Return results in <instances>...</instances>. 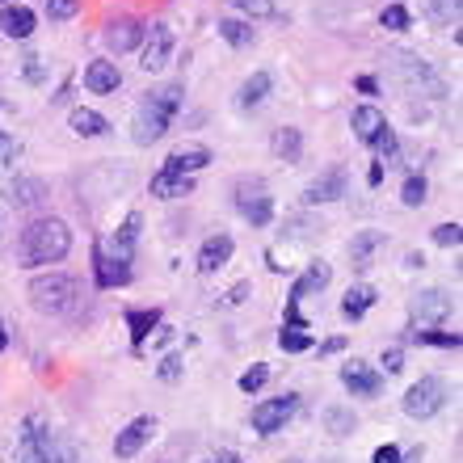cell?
<instances>
[{
	"label": "cell",
	"mask_w": 463,
	"mask_h": 463,
	"mask_svg": "<svg viewBox=\"0 0 463 463\" xmlns=\"http://www.w3.org/2000/svg\"><path fill=\"white\" fill-rule=\"evenodd\" d=\"M439 5H442V17H447V13H451V17L459 13V0H439Z\"/></svg>",
	"instance_id": "52"
},
{
	"label": "cell",
	"mask_w": 463,
	"mask_h": 463,
	"mask_svg": "<svg viewBox=\"0 0 463 463\" xmlns=\"http://www.w3.org/2000/svg\"><path fill=\"white\" fill-rule=\"evenodd\" d=\"M236 211H241L253 228H266L269 223V215H274V198H269V190H266L261 177H241V182H236Z\"/></svg>",
	"instance_id": "6"
},
{
	"label": "cell",
	"mask_w": 463,
	"mask_h": 463,
	"mask_svg": "<svg viewBox=\"0 0 463 463\" xmlns=\"http://www.w3.org/2000/svg\"><path fill=\"white\" fill-rule=\"evenodd\" d=\"M350 122H354V135L363 139V144H371L383 127H388V118H383V110H375V106H358V110L350 114Z\"/></svg>",
	"instance_id": "25"
},
{
	"label": "cell",
	"mask_w": 463,
	"mask_h": 463,
	"mask_svg": "<svg viewBox=\"0 0 463 463\" xmlns=\"http://www.w3.org/2000/svg\"><path fill=\"white\" fill-rule=\"evenodd\" d=\"M442 404H447V383H442L439 375L417 379L413 388L404 392V413L417 417V421H426V417L442 413Z\"/></svg>",
	"instance_id": "7"
},
{
	"label": "cell",
	"mask_w": 463,
	"mask_h": 463,
	"mask_svg": "<svg viewBox=\"0 0 463 463\" xmlns=\"http://www.w3.org/2000/svg\"><path fill=\"white\" fill-rule=\"evenodd\" d=\"M329 279H333V266L317 257V261H312V266L304 269V279L295 282L291 299H304V295H312V291H325V287H329Z\"/></svg>",
	"instance_id": "24"
},
{
	"label": "cell",
	"mask_w": 463,
	"mask_h": 463,
	"mask_svg": "<svg viewBox=\"0 0 463 463\" xmlns=\"http://www.w3.org/2000/svg\"><path fill=\"white\" fill-rule=\"evenodd\" d=\"M182 98H185L182 85H165V89H156V93H147V101L139 106V114H135V144L139 147L156 144L160 135L173 127L177 110H182Z\"/></svg>",
	"instance_id": "3"
},
{
	"label": "cell",
	"mask_w": 463,
	"mask_h": 463,
	"mask_svg": "<svg viewBox=\"0 0 463 463\" xmlns=\"http://www.w3.org/2000/svg\"><path fill=\"white\" fill-rule=\"evenodd\" d=\"M156 375L165 379V383H177V379H182V358H177V354H169V358L160 363V371H156Z\"/></svg>",
	"instance_id": "45"
},
{
	"label": "cell",
	"mask_w": 463,
	"mask_h": 463,
	"mask_svg": "<svg viewBox=\"0 0 463 463\" xmlns=\"http://www.w3.org/2000/svg\"><path fill=\"white\" fill-rule=\"evenodd\" d=\"M279 345L287 354H304V350H312V345H317V337L307 333V325H287V329L279 333Z\"/></svg>",
	"instance_id": "31"
},
{
	"label": "cell",
	"mask_w": 463,
	"mask_h": 463,
	"mask_svg": "<svg viewBox=\"0 0 463 463\" xmlns=\"http://www.w3.org/2000/svg\"><path fill=\"white\" fill-rule=\"evenodd\" d=\"M68 122H72V131L80 135V139H98V135L110 131V122L101 118L98 110H85V106H76V110L68 114Z\"/></svg>",
	"instance_id": "27"
},
{
	"label": "cell",
	"mask_w": 463,
	"mask_h": 463,
	"mask_svg": "<svg viewBox=\"0 0 463 463\" xmlns=\"http://www.w3.org/2000/svg\"><path fill=\"white\" fill-rule=\"evenodd\" d=\"M295 409H299V396H295V392H282L274 401H257L253 413H249V426H253L257 434H279L295 417Z\"/></svg>",
	"instance_id": "8"
},
{
	"label": "cell",
	"mask_w": 463,
	"mask_h": 463,
	"mask_svg": "<svg viewBox=\"0 0 463 463\" xmlns=\"http://www.w3.org/2000/svg\"><path fill=\"white\" fill-rule=\"evenodd\" d=\"M156 325H160V312L156 307H135V312H127V329H131V342L135 345H144L147 342V333H156Z\"/></svg>",
	"instance_id": "29"
},
{
	"label": "cell",
	"mask_w": 463,
	"mask_h": 463,
	"mask_svg": "<svg viewBox=\"0 0 463 463\" xmlns=\"http://www.w3.org/2000/svg\"><path fill=\"white\" fill-rule=\"evenodd\" d=\"M451 304H455V299L447 291L430 287V291H421L413 299V320H417V325H439V320L451 317Z\"/></svg>",
	"instance_id": "12"
},
{
	"label": "cell",
	"mask_w": 463,
	"mask_h": 463,
	"mask_svg": "<svg viewBox=\"0 0 463 463\" xmlns=\"http://www.w3.org/2000/svg\"><path fill=\"white\" fill-rule=\"evenodd\" d=\"M383 173H388V169H383V165H379V160H375V169H371V177H366V182H371V185H379V182H383Z\"/></svg>",
	"instance_id": "50"
},
{
	"label": "cell",
	"mask_w": 463,
	"mask_h": 463,
	"mask_svg": "<svg viewBox=\"0 0 463 463\" xmlns=\"http://www.w3.org/2000/svg\"><path fill=\"white\" fill-rule=\"evenodd\" d=\"M139 228H144V215H139V211H131V215L114 228L110 241L93 244V266H98V282H101V287H122V282L131 279V257H135Z\"/></svg>",
	"instance_id": "1"
},
{
	"label": "cell",
	"mask_w": 463,
	"mask_h": 463,
	"mask_svg": "<svg viewBox=\"0 0 463 463\" xmlns=\"http://www.w3.org/2000/svg\"><path fill=\"white\" fill-rule=\"evenodd\" d=\"M269 89H274V76H269V72H253L241 85V93H236V106H241V110H257V106L269 98Z\"/></svg>",
	"instance_id": "20"
},
{
	"label": "cell",
	"mask_w": 463,
	"mask_h": 463,
	"mask_svg": "<svg viewBox=\"0 0 463 463\" xmlns=\"http://www.w3.org/2000/svg\"><path fill=\"white\" fill-rule=\"evenodd\" d=\"M379 22H383V30H409V9L404 5H388L379 13Z\"/></svg>",
	"instance_id": "39"
},
{
	"label": "cell",
	"mask_w": 463,
	"mask_h": 463,
	"mask_svg": "<svg viewBox=\"0 0 463 463\" xmlns=\"http://www.w3.org/2000/svg\"><path fill=\"white\" fill-rule=\"evenodd\" d=\"M207 463H244V459H241V455H236V451H220V455H211Z\"/></svg>",
	"instance_id": "49"
},
{
	"label": "cell",
	"mask_w": 463,
	"mask_h": 463,
	"mask_svg": "<svg viewBox=\"0 0 463 463\" xmlns=\"http://www.w3.org/2000/svg\"><path fill=\"white\" fill-rule=\"evenodd\" d=\"M413 342H426V345H442V350H459L463 337L459 333H442V329H426V333H409Z\"/></svg>",
	"instance_id": "33"
},
{
	"label": "cell",
	"mask_w": 463,
	"mask_h": 463,
	"mask_svg": "<svg viewBox=\"0 0 463 463\" xmlns=\"http://www.w3.org/2000/svg\"><path fill=\"white\" fill-rule=\"evenodd\" d=\"M337 198H345V169L320 173L317 182H307V190H304L307 207H317V203H337Z\"/></svg>",
	"instance_id": "13"
},
{
	"label": "cell",
	"mask_w": 463,
	"mask_h": 463,
	"mask_svg": "<svg viewBox=\"0 0 463 463\" xmlns=\"http://www.w3.org/2000/svg\"><path fill=\"white\" fill-rule=\"evenodd\" d=\"M232 236H223V232H215L203 249H198V274H215V269L228 266V257H232Z\"/></svg>",
	"instance_id": "17"
},
{
	"label": "cell",
	"mask_w": 463,
	"mask_h": 463,
	"mask_svg": "<svg viewBox=\"0 0 463 463\" xmlns=\"http://www.w3.org/2000/svg\"><path fill=\"white\" fill-rule=\"evenodd\" d=\"M38 463H76V447H72V442H55V439H51Z\"/></svg>",
	"instance_id": "36"
},
{
	"label": "cell",
	"mask_w": 463,
	"mask_h": 463,
	"mask_svg": "<svg viewBox=\"0 0 463 463\" xmlns=\"http://www.w3.org/2000/svg\"><path fill=\"white\" fill-rule=\"evenodd\" d=\"M383 232H358L350 241V266L354 269H371V261H375V253L383 249Z\"/></svg>",
	"instance_id": "19"
},
{
	"label": "cell",
	"mask_w": 463,
	"mask_h": 463,
	"mask_svg": "<svg viewBox=\"0 0 463 463\" xmlns=\"http://www.w3.org/2000/svg\"><path fill=\"white\" fill-rule=\"evenodd\" d=\"M5 110H9V106L0 101V114H5ZM17 156H22V144H17L9 131H0V165H13Z\"/></svg>",
	"instance_id": "40"
},
{
	"label": "cell",
	"mask_w": 463,
	"mask_h": 463,
	"mask_svg": "<svg viewBox=\"0 0 463 463\" xmlns=\"http://www.w3.org/2000/svg\"><path fill=\"white\" fill-rule=\"evenodd\" d=\"M76 299H80V287H76L72 274H38V279H30V304H34V312L63 317Z\"/></svg>",
	"instance_id": "4"
},
{
	"label": "cell",
	"mask_w": 463,
	"mask_h": 463,
	"mask_svg": "<svg viewBox=\"0 0 463 463\" xmlns=\"http://www.w3.org/2000/svg\"><path fill=\"white\" fill-rule=\"evenodd\" d=\"M173 47H177V38H173L169 25H147L144 43H139V68L144 72H165L173 60Z\"/></svg>",
	"instance_id": "9"
},
{
	"label": "cell",
	"mask_w": 463,
	"mask_h": 463,
	"mask_svg": "<svg viewBox=\"0 0 463 463\" xmlns=\"http://www.w3.org/2000/svg\"><path fill=\"white\" fill-rule=\"evenodd\" d=\"M147 190H152V198H185L194 190V182L182 177V173H173V169H160L156 177L147 182Z\"/></svg>",
	"instance_id": "21"
},
{
	"label": "cell",
	"mask_w": 463,
	"mask_h": 463,
	"mask_svg": "<svg viewBox=\"0 0 463 463\" xmlns=\"http://www.w3.org/2000/svg\"><path fill=\"white\" fill-rule=\"evenodd\" d=\"M51 442V421L47 413H25L17 426V442H13V459L17 463H38Z\"/></svg>",
	"instance_id": "5"
},
{
	"label": "cell",
	"mask_w": 463,
	"mask_h": 463,
	"mask_svg": "<svg viewBox=\"0 0 463 463\" xmlns=\"http://www.w3.org/2000/svg\"><path fill=\"white\" fill-rule=\"evenodd\" d=\"M371 147L379 152V165H383V169H392L396 156H401V144H396V131H392V127H383V131L371 139Z\"/></svg>",
	"instance_id": "32"
},
{
	"label": "cell",
	"mask_w": 463,
	"mask_h": 463,
	"mask_svg": "<svg viewBox=\"0 0 463 463\" xmlns=\"http://www.w3.org/2000/svg\"><path fill=\"white\" fill-rule=\"evenodd\" d=\"M9 345V333H5V320H0V350Z\"/></svg>",
	"instance_id": "56"
},
{
	"label": "cell",
	"mask_w": 463,
	"mask_h": 463,
	"mask_svg": "<svg viewBox=\"0 0 463 463\" xmlns=\"http://www.w3.org/2000/svg\"><path fill=\"white\" fill-rule=\"evenodd\" d=\"M122 85V68L110 60H93L85 68V89L89 93H114Z\"/></svg>",
	"instance_id": "18"
},
{
	"label": "cell",
	"mask_w": 463,
	"mask_h": 463,
	"mask_svg": "<svg viewBox=\"0 0 463 463\" xmlns=\"http://www.w3.org/2000/svg\"><path fill=\"white\" fill-rule=\"evenodd\" d=\"M375 299H379L375 287H371V282H358V287H350V291H345V299H342V317H345V320L366 317V312L375 307Z\"/></svg>",
	"instance_id": "22"
},
{
	"label": "cell",
	"mask_w": 463,
	"mask_h": 463,
	"mask_svg": "<svg viewBox=\"0 0 463 463\" xmlns=\"http://www.w3.org/2000/svg\"><path fill=\"white\" fill-rule=\"evenodd\" d=\"M152 434H156V417H152V413H147V417H135L131 426H127L118 439H114V455H118V459H135V455L147 447V439H152Z\"/></svg>",
	"instance_id": "11"
},
{
	"label": "cell",
	"mask_w": 463,
	"mask_h": 463,
	"mask_svg": "<svg viewBox=\"0 0 463 463\" xmlns=\"http://www.w3.org/2000/svg\"><path fill=\"white\" fill-rule=\"evenodd\" d=\"M38 30V17L25 5H0V34L5 38H30Z\"/></svg>",
	"instance_id": "15"
},
{
	"label": "cell",
	"mask_w": 463,
	"mask_h": 463,
	"mask_svg": "<svg viewBox=\"0 0 463 463\" xmlns=\"http://www.w3.org/2000/svg\"><path fill=\"white\" fill-rule=\"evenodd\" d=\"M325 426H329V434H337V439H342V434H350L358 421H354L350 409H337V404H333V409H325Z\"/></svg>",
	"instance_id": "34"
},
{
	"label": "cell",
	"mask_w": 463,
	"mask_h": 463,
	"mask_svg": "<svg viewBox=\"0 0 463 463\" xmlns=\"http://www.w3.org/2000/svg\"><path fill=\"white\" fill-rule=\"evenodd\" d=\"M173 333H177V329H169V325H156V337H152V345H156V350H160V345H169Z\"/></svg>",
	"instance_id": "48"
},
{
	"label": "cell",
	"mask_w": 463,
	"mask_h": 463,
	"mask_svg": "<svg viewBox=\"0 0 463 463\" xmlns=\"http://www.w3.org/2000/svg\"><path fill=\"white\" fill-rule=\"evenodd\" d=\"M274 156L282 160V165H295V160L304 156V131H295V127H282V131H274Z\"/></svg>",
	"instance_id": "26"
},
{
	"label": "cell",
	"mask_w": 463,
	"mask_h": 463,
	"mask_svg": "<svg viewBox=\"0 0 463 463\" xmlns=\"http://www.w3.org/2000/svg\"><path fill=\"white\" fill-rule=\"evenodd\" d=\"M47 13L55 17V22H68V17L80 13V0H47Z\"/></svg>",
	"instance_id": "41"
},
{
	"label": "cell",
	"mask_w": 463,
	"mask_h": 463,
	"mask_svg": "<svg viewBox=\"0 0 463 463\" xmlns=\"http://www.w3.org/2000/svg\"><path fill=\"white\" fill-rule=\"evenodd\" d=\"M9 198H13V207H38L47 198V185L38 182V177H17L9 185Z\"/></svg>",
	"instance_id": "28"
},
{
	"label": "cell",
	"mask_w": 463,
	"mask_h": 463,
	"mask_svg": "<svg viewBox=\"0 0 463 463\" xmlns=\"http://www.w3.org/2000/svg\"><path fill=\"white\" fill-rule=\"evenodd\" d=\"M371 463H401V451H396V447H379V451L371 455Z\"/></svg>",
	"instance_id": "47"
},
{
	"label": "cell",
	"mask_w": 463,
	"mask_h": 463,
	"mask_svg": "<svg viewBox=\"0 0 463 463\" xmlns=\"http://www.w3.org/2000/svg\"><path fill=\"white\" fill-rule=\"evenodd\" d=\"M383 371H388V375H401L404 371V350L401 345H388V350H383Z\"/></svg>",
	"instance_id": "44"
},
{
	"label": "cell",
	"mask_w": 463,
	"mask_h": 463,
	"mask_svg": "<svg viewBox=\"0 0 463 463\" xmlns=\"http://www.w3.org/2000/svg\"><path fill=\"white\" fill-rule=\"evenodd\" d=\"M22 63H25L22 76L30 80V85H43V80H47V72H43V60H38V55H25Z\"/></svg>",
	"instance_id": "43"
},
{
	"label": "cell",
	"mask_w": 463,
	"mask_h": 463,
	"mask_svg": "<svg viewBox=\"0 0 463 463\" xmlns=\"http://www.w3.org/2000/svg\"><path fill=\"white\" fill-rule=\"evenodd\" d=\"M358 89H363V93H375V80H371V76H358Z\"/></svg>",
	"instance_id": "53"
},
{
	"label": "cell",
	"mask_w": 463,
	"mask_h": 463,
	"mask_svg": "<svg viewBox=\"0 0 463 463\" xmlns=\"http://www.w3.org/2000/svg\"><path fill=\"white\" fill-rule=\"evenodd\" d=\"M232 5H236L244 17H274V13H279L274 0H232Z\"/></svg>",
	"instance_id": "38"
},
{
	"label": "cell",
	"mask_w": 463,
	"mask_h": 463,
	"mask_svg": "<svg viewBox=\"0 0 463 463\" xmlns=\"http://www.w3.org/2000/svg\"><path fill=\"white\" fill-rule=\"evenodd\" d=\"M345 345V337H333V342H325V354H337Z\"/></svg>",
	"instance_id": "54"
},
{
	"label": "cell",
	"mask_w": 463,
	"mask_h": 463,
	"mask_svg": "<svg viewBox=\"0 0 463 463\" xmlns=\"http://www.w3.org/2000/svg\"><path fill=\"white\" fill-rule=\"evenodd\" d=\"M342 383L350 388V396H363V401H371V396H379V392H383L379 371L371 363H363V358H350V363L342 366Z\"/></svg>",
	"instance_id": "10"
},
{
	"label": "cell",
	"mask_w": 463,
	"mask_h": 463,
	"mask_svg": "<svg viewBox=\"0 0 463 463\" xmlns=\"http://www.w3.org/2000/svg\"><path fill=\"white\" fill-rule=\"evenodd\" d=\"M72 249V232L63 220H34L17 236V261L22 266H55Z\"/></svg>",
	"instance_id": "2"
},
{
	"label": "cell",
	"mask_w": 463,
	"mask_h": 463,
	"mask_svg": "<svg viewBox=\"0 0 463 463\" xmlns=\"http://www.w3.org/2000/svg\"><path fill=\"white\" fill-rule=\"evenodd\" d=\"M404 266H413V269H421V266H426V257H421V253H409V257H404Z\"/></svg>",
	"instance_id": "51"
},
{
	"label": "cell",
	"mask_w": 463,
	"mask_h": 463,
	"mask_svg": "<svg viewBox=\"0 0 463 463\" xmlns=\"http://www.w3.org/2000/svg\"><path fill=\"white\" fill-rule=\"evenodd\" d=\"M434 244L455 249V244H459V223H439V228H434Z\"/></svg>",
	"instance_id": "42"
},
{
	"label": "cell",
	"mask_w": 463,
	"mask_h": 463,
	"mask_svg": "<svg viewBox=\"0 0 463 463\" xmlns=\"http://www.w3.org/2000/svg\"><path fill=\"white\" fill-rule=\"evenodd\" d=\"M249 291H253V282H249V279H241V282H236V287H232V291H228V304H232V307H236V304H244V299H249Z\"/></svg>",
	"instance_id": "46"
},
{
	"label": "cell",
	"mask_w": 463,
	"mask_h": 463,
	"mask_svg": "<svg viewBox=\"0 0 463 463\" xmlns=\"http://www.w3.org/2000/svg\"><path fill=\"white\" fill-rule=\"evenodd\" d=\"M220 38L228 43V47H253V43H257L253 25L241 22V17H223V22H220Z\"/></svg>",
	"instance_id": "30"
},
{
	"label": "cell",
	"mask_w": 463,
	"mask_h": 463,
	"mask_svg": "<svg viewBox=\"0 0 463 463\" xmlns=\"http://www.w3.org/2000/svg\"><path fill=\"white\" fill-rule=\"evenodd\" d=\"M404 463H421V447H413V451L404 455Z\"/></svg>",
	"instance_id": "55"
},
{
	"label": "cell",
	"mask_w": 463,
	"mask_h": 463,
	"mask_svg": "<svg viewBox=\"0 0 463 463\" xmlns=\"http://www.w3.org/2000/svg\"><path fill=\"white\" fill-rule=\"evenodd\" d=\"M144 43V25L135 22V17H118V22L106 25V47L114 51V55H127V51H135Z\"/></svg>",
	"instance_id": "14"
},
{
	"label": "cell",
	"mask_w": 463,
	"mask_h": 463,
	"mask_svg": "<svg viewBox=\"0 0 463 463\" xmlns=\"http://www.w3.org/2000/svg\"><path fill=\"white\" fill-rule=\"evenodd\" d=\"M401 76L409 80V85H426L434 98H442V80L434 72H430L426 60H413V55H401Z\"/></svg>",
	"instance_id": "23"
},
{
	"label": "cell",
	"mask_w": 463,
	"mask_h": 463,
	"mask_svg": "<svg viewBox=\"0 0 463 463\" xmlns=\"http://www.w3.org/2000/svg\"><path fill=\"white\" fill-rule=\"evenodd\" d=\"M426 177H421V173H413V177H409V182H404V207H421V203H426Z\"/></svg>",
	"instance_id": "37"
},
{
	"label": "cell",
	"mask_w": 463,
	"mask_h": 463,
	"mask_svg": "<svg viewBox=\"0 0 463 463\" xmlns=\"http://www.w3.org/2000/svg\"><path fill=\"white\" fill-rule=\"evenodd\" d=\"M207 165H211V152L203 144H185V147H177V152H169V160H165V169L182 173V177H194V173L207 169Z\"/></svg>",
	"instance_id": "16"
},
{
	"label": "cell",
	"mask_w": 463,
	"mask_h": 463,
	"mask_svg": "<svg viewBox=\"0 0 463 463\" xmlns=\"http://www.w3.org/2000/svg\"><path fill=\"white\" fill-rule=\"evenodd\" d=\"M0 5H13V0H0Z\"/></svg>",
	"instance_id": "57"
},
{
	"label": "cell",
	"mask_w": 463,
	"mask_h": 463,
	"mask_svg": "<svg viewBox=\"0 0 463 463\" xmlns=\"http://www.w3.org/2000/svg\"><path fill=\"white\" fill-rule=\"evenodd\" d=\"M236 383H241V392H261L269 383V366L266 363H253L241 379H236Z\"/></svg>",
	"instance_id": "35"
}]
</instances>
